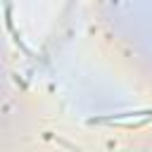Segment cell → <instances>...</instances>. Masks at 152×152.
Wrapping results in <instances>:
<instances>
[{
  "instance_id": "1",
  "label": "cell",
  "mask_w": 152,
  "mask_h": 152,
  "mask_svg": "<svg viewBox=\"0 0 152 152\" xmlns=\"http://www.w3.org/2000/svg\"><path fill=\"white\" fill-rule=\"evenodd\" d=\"M152 121V109H133V112H116V114H107V116H97L90 119V124H100V126H119V128H140L145 124Z\"/></svg>"
}]
</instances>
